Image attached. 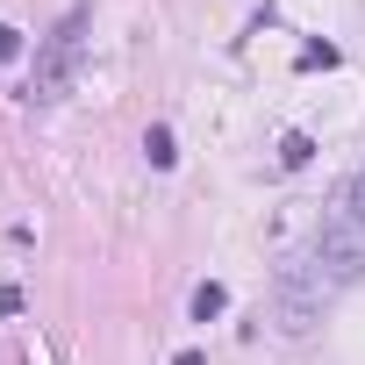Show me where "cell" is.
Instances as JSON below:
<instances>
[{"instance_id":"obj_5","label":"cell","mask_w":365,"mask_h":365,"mask_svg":"<svg viewBox=\"0 0 365 365\" xmlns=\"http://www.w3.org/2000/svg\"><path fill=\"white\" fill-rule=\"evenodd\" d=\"M143 158H150L158 172H172V165H179V150H172V129H165V122H150V129H143Z\"/></svg>"},{"instance_id":"obj_4","label":"cell","mask_w":365,"mask_h":365,"mask_svg":"<svg viewBox=\"0 0 365 365\" xmlns=\"http://www.w3.org/2000/svg\"><path fill=\"white\" fill-rule=\"evenodd\" d=\"M187 308H194V322H215V315L230 308V287H222V279H201V287L187 294Z\"/></svg>"},{"instance_id":"obj_7","label":"cell","mask_w":365,"mask_h":365,"mask_svg":"<svg viewBox=\"0 0 365 365\" xmlns=\"http://www.w3.org/2000/svg\"><path fill=\"white\" fill-rule=\"evenodd\" d=\"M315 65L329 72V65H336V43H308V51H301V72H315Z\"/></svg>"},{"instance_id":"obj_1","label":"cell","mask_w":365,"mask_h":365,"mask_svg":"<svg viewBox=\"0 0 365 365\" xmlns=\"http://www.w3.org/2000/svg\"><path fill=\"white\" fill-rule=\"evenodd\" d=\"M329 301H336L329 272H322L308 251H294V258L279 265V279H272V329H279V336H308V329L329 315Z\"/></svg>"},{"instance_id":"obj_6","label":"cell","mask_w":365,"mask_h":365,"mask_svg":"<svg viewBox=\"0 0 365 365\" xmlns=\"http://www.w3.org/2000/svg\"><path fill=\"white\" fill-rule=\"evenodd\" d=\"M308 158H315V136H308V129H287V136H279V165H287V172H301Z\"/></svg>"},{"instance_id":"obj_9","label":"cell","mask_w":365,"mask_h":365,"mask_svg":"<svg viewBox=\"0 0 365 365\" xmlns=\"http://www.w3.org/2000/svg\"><path fill=\"white\" fill-rule=\"evenodd\" d=\"M8 58H22V29H8V22H0V65H8Z\"/></svg>"},{"instance_id":"obj_2","label":"cell","mask_w":365,"mask_h":365,"mask_svg":"<svg viewBox=\"0 0 365 365\" xmlns=\"http://www.w3.org/2000/svg\"><path fill=\"white\" fill-rule=\"evenodd\" d=\"M86 8H72L51 36H43V51H36V79H29V101L36 108H51V101H65V86H72V72H79V51H86Z\"/></svg>"},{"instance_id":"obj_8","label":"cell","mask_w":365,"mask_h":365,"mask_svg":"<svg viewBox=\"0 0 365 365\" xmlns=\"http://www.w3.org/2000/svg\"><path fill=\"white\" fill-rule=\"evenodd\" d=\"M344 208L365 222V165H358V179H351V187H344Z\"/></svg>"},{"instance_id":"obj_3","label":"cell","mask_w":365,"mask_h":365,"mask_svg":"<svg viewBox=\"0 0 365 365\" xmlns=\"http://www.w3.org/2000/svg\"><path fill=\"white\" fill-rule=\"evenodd\" d=\"M308 258H315V265L329 272V287L344 294L351 279H365V222H358V215H351V208L336 201V208L322 215V230H315V244H308Z\"/></svg>"}]
</instances>
